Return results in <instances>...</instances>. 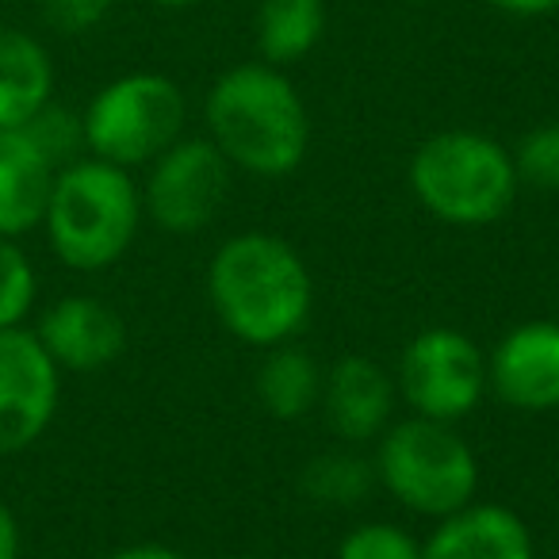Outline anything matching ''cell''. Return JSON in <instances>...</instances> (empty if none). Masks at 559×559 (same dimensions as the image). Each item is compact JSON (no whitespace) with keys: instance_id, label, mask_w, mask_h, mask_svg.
I'll return each mask as SVG.
<instances>
[{"instance_id":"6da1fadb","label":"cell","mask_w":559,"mask_h":559,"mask_svg":"<svg viewBox=\"0 0 559 559\" xmlns=\"http://www.w3.org/2000/svg\"><path fill=\"white\" fill-rule=\"evenodd\" d=\"M207 304L234 342L264 353L299 342L314 314V276L288 238L246 230L211 253Z\"/></svg>"},{"instance_id":"7a4b0ae2","label":"cell","mask_w":559,"mask_h":559,"mask_svg":"<svg viewBox=\"0 0 559 559\" xmlns=\"http://www.w3.org/2000/svg\"><path fill=\"white\" fill-rule=\"evenodd\" d=\"M207 139L234 173L280 180L311 150V116L296 81L269 62H241L218 73L203 100Z\"/></svg>"},{"instance_id":"3957f363","label":"cell","mask_w":559,"mask_h":559,"mask_svg":"<svg viewBox=\"0 0 559 559\" xmlns=\"http://www.w3.org/2000/svg\"><path fill=\"white\" fill-rule=\"evenodd\" d=\"M146 211L131 169H119L93 154L55 173L47 215L39 230L50 253L73 272H104L131 253Z\"/></svg>"},{"instance_id":"277c9868","label":"cell","mask_w":559,"mask_h":559,"mask_svg":"<svg viewBox=\"0 0 559 559\" xmlns=\"http://www.w3.org/2000/svg\"><path fill=\"white\" fill-rule=\"evenodd\" d=\"M406 185L426 215L456 230L490 226L521 192L510 146L483 131H437L411 154Z\"/></svg>"},{"instance_id":"5b68a950","label":"cell","mask_w":559,"mask_h":559,"mask_svg":"<svg viewBox=\"0 0 559 559\" xmlns=\"http://www.w3.org/2000/svg\"><path fill=\"white\" fill-rule=\"evenodd\" d=\"M376 483L414 518L441 521L479 498V456L449 421L406 414L380 433Z\"/></svg>"},{"instance_id":"8992f818","label":"cell","mask_w":559,"mask_h":559,"mask_svg":"<svg viewBox=\"0 0 559 559\" xmlns=\"http://www.w3.org/2000/svg\"><path fill=\"white\" fill-rule=\"evenodd\" d=\"M188 100L165 73L134 70L96 88L81 111L85 154L119 169H146L157 154L185 139Z\"/></svg>"},{"instance_id":"52a82bcc","label":"cell","mask_w":559,"mask_h":559,"mask_svg":"<svg viewBox=\"0 0 559 559\" xmlns=\"http://www.w3.org/2000/svg\"><path fill=\"white\" fill-rule=\"evenodd\" d=\"M399 403L429 421L460 426L479 411L487 391V353L452 326H429L406 342L395 372Z\"/></svg>"},{"instance_id":"ba28073f","label":"cell","mask_w":559,"mask_h":559,"mask_svg":"<svg viewBox=\"0 0 559 559\" xmlns=\"http://www.w3.org/2000/svg\"><path fill=\"white\" fill-rule=\"evenodd\" d=\"M230 177V162L207 134H185L146 165V180L139 185L142 211L165 234H200L223 215Z\"/></svg>"},{"instance_id":"9c48e42d","label":"cell","mask_w":559,"mask_h":559,"mask_svg":"<svg viewBox=\"0 0 559 559\" xmlns=\"http://www.w3.org/2000/svg\"><path fill=\"white\" fill-rule=\"evenodd\" d=\"M62 403V372L35 330H0V456L27 452L50 429Z\"/></svg>"},{"instance_id":"30bf717a","label":"cell","mask_w":559,"mask_h":559,"mask_svg":"<svg viewBox=\"0 0 559 559\" xmlns=\"http://www.w3.org/2000/svg\"><path fill=\"white\" fill-rule=\"evenodd\" d=\"M487 391L518 414L559 411V322L533 319L506 330L487 353Z\"/></svg>"},{"instance_id":"8fae6325","label":"cell","mask_w":559,"mask_h":559,"mask_svg":"<svg viewBox=\"0 0 559 559\" xmlns=\"http://www.w3.org/2000/svg\"><path fill=\"white\" fill-rule=\"evenodd\" d=\"M35 337L58 372H100L127 349V322L96 296H62L35 322Z\"/></svg>"},{"instance_id":"7c38bea8","label":"cell","mask_w":559,"mask_h":559,"mask_svg":"<svg viewBox=\"0 0 559 559\" xmlns=\"http://www.w3.org/2000/svg\"><path fill=\"white\" fill-rule=\"evenodd\" d=\"M395 376L376 365L372 357L353 353L326 368L319 411L342 444H353V449L376 444L383 429L395 421Z\"/></svg>"},{"instance_id":"4fadbf2b","label":"cell","mask_w":559,"mask_h":559,"mask_svg":"<svg viewBox=\"0 0 559 559\" xmlns=\"http://www.w3.org/2000/svg\"><path fill=\"white\" fill-rule=\"evenodd\" d=\"M421 559H536V540L518 510L475 498L433 521V533L421 540Z\"/></svg>"},{"instance_id":"5bb4252c","label":"cell","mask_w":559,"mask_h":559,"mask_svg":"<svg viewBox=\"0 0 559 559\" xmlns=\"http://www.w3.org/2000/svg\"><path fill=\"white\" fill-rule=\"evenodd\" d=\"M58 165L32 142L24 127L0 131V238H24L47 215Z\"/></svg>"},{"instance_id":"9a60e30c","label":"cell","mask_w":559,"mask_h":559,"mask_svg":"<svg viewBox=\"0 0 559 559\" xmlns=\"http://www.w3.org/2000/svg\"><path fill=\"white\" fill-rule=\"evenodd\" d=\"M55 100V62L35 35L0 24V131H16Z\"/></svg>"},{"instance_id":"2e32d148","label":"cell","mask_w":559,"mask_h":559,"mask_svg":"<svg viewBox=\"0 0 559 559\" xmlns=\"http://www.w3.org/2000/svg\"><path fill=\"white\" fill-rule=\"evenodd\" d=\"M326 368L311 357L299 342L264 349L257 365V403L276 421H304L307 414L319 411Z\"/></svg>"},{"instance_id":"e0dca14e","label":"cell","mask_w":559,"mask_h":559,"mask_svg":"<svg viewBox=\"0 0 559 559\" xmlns=\"http://www.w3.org/2000/svg\"><path fill=\"white\" fill-rule=\"evenodd\" d=\"M326 35V0H261L253 20V39L261 62L288 70L304 62Z\"/></svg>"},{"instance_id":"ac0fdd59","label":"cell","mask_w":559,"mask_h":559,"mask_svg":"<svg viewBox=\"0 0 559 559\" xmlns=\"http://www.w3.org/2000/svg\"><path fill=\"white\" fill-rule=\"evenodd\" d=\"M299 487L311 502L330 506V510H349V506L365 502L380 483H376L372 456H360L353 444H345V449H330L307 460Z\"/></svg>"},{"instance_id":"d6986e66","label":"cell","mask_w":559,"mask_h":559,"mask_svg":"<svg viewBox=\"0 0 559 559\" xmlns=\"http://www.w3.org/2000/svg\"><path fill=\"white\" fill-rule=\"evenodd\" d=\"M39 299V276L20 238H0V330L27 326Z\"/></svg>"},{"instance_id":"ffe728a7","label":"cell","mask_w":559,"mask_h":559,"mask_svg":"<svg viewBox=\"0 0 559 559\" xmlns=\"http://www.w3.org/2000/svg\"><path fill=\"white\" fill-rule=\"evenodd\" d=\"M334 559H421V540L399 521H360L337 540Z\"/></svg>"},{"instance_id":"44dd1931","label":"cell","mask_w":559,"mask_h":559,"mask_svg":"<svg viewBox=\"0 0 559 559\" xmlns=\"http://www.w3.org/2000/svg\"><path fill=\"white\" fill-rule=\"evenodd\" d=\"M521 188L559 192V123H536L510 150Z\"/></svg>"},{"instance_id":"7402d4cb","label":"cell","mask_w":559,"mask_h":559,"mask_svg":"<svg viewBox=\"0 0 559 559\" xmlns=\"http://www.w3.org/2000/svg\"><path fill=\"white\" fill-rule=\"evenodd\" d=\"M24 131L32 134L35 146H39L43 154L58 165V169H62V165H70V162H78V157L85 154V131H81V116L58 108L55 100H50L35 119H27Z\"/></svg>"},{"instance_id":"603a6c76","label":"cell","mask_w":559,"mask_h":559,"mask_svg":"<svg viewBox=\"0 0 559 559\" xmlns=\"http://www.w3.org/2000/svg\"><path fill=\"white\" fill-rule=\"evenodd\" d=\"M116 9V0H43V20L58 35H88Z\"/></svg>"},{"instance_id":"cb8c5ba5","label":"cell","mask_w":559,"mask_h":559,"mask_svg":"<svg viewBox=\"0 0 559 559\" xmlns=\"http://www.w3.org/2000/svg\"><path fill=\"white\" fill-rule=\"evenodd\" d=\"M483 4L513 20H540V16L559 12V0H483Z\"/></svg>"},{"instance_id":"d4e9b609","label":"cell","mask_w":559,"mask_h":559,"mask_svg":"<svg viewBox=\"0 0 559 559\" xmlns=\"http://www.w3.org/2000/svg\"><path fill=\"white\" fill-rule=\"evenodd\" d=\"M24 551V533H20L16 513L9 510V502H0V559H20Z\"/></svg>"},{"instance_id":"484cf974","label":"cell","mask_w":559,"mask_h":559,"mask_svg":"<svg viewBox=\"0 0 559 559\" xmlns=\"http://www.w3.org/2000/svg\"><path fill=\"white\" fill-rule=\"evenodd\" d=\"M104 559H188L185 551L169 548V544H127V548L108 551Z\"/></svg>"},{"instance_id":"4316f807","label":"cell","mask_w":559,"mask_h":559,"mask_svg":"<svg viewBox=\"0 0 559 559\" xmlns=\"http://www.w3.org/2000/svg\"><path fill=\"white\" fill-rule=\"evenodd\" d=\"M146 4H154V9H192L200 0H146Z\"/></svg>"},{"instance_id":"83f0119b","label":"cell","mask_w":559,"mask_h":559,"mask_svg":"<svg viewBox=\"0 0 559 559\" xmlns=\"http://www.w3.org/2000/svg\"><path fill=\"white\" fill-rule=\"evenodd\" d=\"M223 559H253V556H223Z\"/></svg>"},{"instance_id":"f1b7e54d","label":"cell","mask_w":559,"mask_h":559,"mask_svg":"<svg viewBox=\"0 0 559 559\" xmlns=\"http://www.w3.org/2000/svg\"><path fill=\"white\" fill-rule=\"evenodd\" d=\"M406 4H426V0H406Z\"/></svg>"}]
</instances>
